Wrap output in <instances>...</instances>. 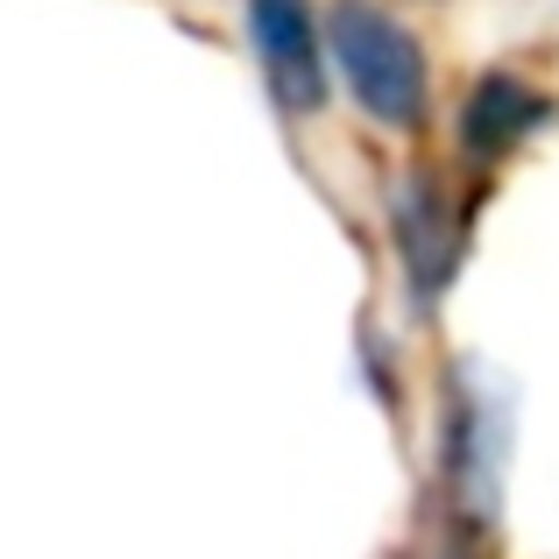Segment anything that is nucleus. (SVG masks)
<instances>
[{
    "mask_svg": "<svg viewBox=\"0 0 559 559\" xmlns=\"http://www.w3.org/2000/svg\"><path fill=\"white\" fill-rule=\"evenodd\" d=\"M248 50L262 64L276 114L284 121H312L333 99V64H326V28H319L312 0H241Z\"/></svg>",
    "mask_w": 559,
    "mask_h": 559,
    "instance_id": "f03ea898",
    "label": "nucleus"
},
{
    "mask_svg": "<svg viewBox=\"0 0 559 559\" xmlns=\"http://www.w3.org/2000/svg\"><path fill=\"white\" fill-rule=\"evenodd\" d=\"M319 28H326V64L341 71L361 121L390 128V135H418L432 121V64H425V43L382 0H333L319 14Z\"/></svg>",
    "mask_w": 559,
    "mask_h": 559,
    "instance_id": "f257e3e1",
    "label": "nucleus"
},
{
    "mask_svg": "<svg viewBox=\"0 0 559 559\" xmlns=\"http://www.w3.org/2000/svg\"><path fill=\"white\" fill-rule=\"evenodd\" d=\"M390 227H396V255H404V276L411 290H418V305H432L439 290L453 284V262H461V248H453V205H447V185L432 178H404V191H396L390 205Z\"/></svg>",
    "mask_w": 559,
    "mask_h": 559,
    "instance_id": "20e7f679",
    "label": "nucleus"
},
{
    "mask_svg": "<svg viewBox=\"0 0 559 559\" xmlns=\"http://www.w3.org/2000/svg\"><path fill=\"white\" fill-rule=\"evenodd\" d=\"M546 121H552V99L538 93V85H524L518 71H481L475 93L461 99V121H453L461 164L467 170H496L503 156H518Z\"/></svg>",
    "mask_w": 559,
    "mask_h": 559,
    "instance_id": "7ed1b4c3",
    "label": "nucleus"
}]
</instances>
